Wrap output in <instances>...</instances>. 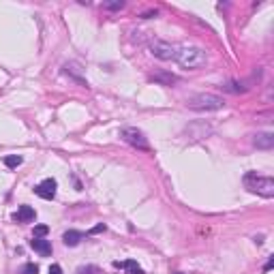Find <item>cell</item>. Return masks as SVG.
<instances>
[{"mask_svg":"<svg viewBox=\"0 0 274 274\" xmlns=\"http://www.w3.org/2000/svg\"><path fill=\"white\" fill-rule=\"evenodd\" d=\"M244 186L250 193H257L262 197H274V180L270 176H262L257 172L244 174Z\"/></svg>","mask_w":274,"mask_h":274,"instance_id":"6da1fadb","label":"cell"},{"mask_svg":"<svg viewBox=\"0 0 274 274\" xmlns=\"http://www.w3.org/2000/svg\"><path fill=\"white\" fill-rule=\"evenodd\" d=\"M176 60L182 68H188V71H195L206 64V52L200 48H182L176 52Z\"/></svg>","mask_w":274,"mask_h":274,"instance_id":"7a4b0ae2","label":"cell"},{"mask_svg":"<svg viewBox=\"0 0 274 274\" xmlns=\"http://www.w3.org/2000/svg\"><path fill=\"white\" fill-rule=\"evenodd\" d=\"M186 105L191 110H200V112H212V110H220L225 105V101L216 94H210V92H202V94H193L191 98L186 101Z\"/></svg>","mask_w":274,"mask_h":274,"instance_id":"3957f363","label":"cell"},{"mask_svg":"<svg viewBox=\"0 0 274 274\" xmlns=\"http://www.w3.org/2000/svg\"><path fill=\"white\" fill-rule=\"evenodd\" d=\"M120 137L128 144V146H133L137 150H150V144L146 140V135H144L140 128H135V126H124V128H120Z\"/></svg>","mask_w":274,"mask_h":274,"instance_id":"277c9868","label":"cell"},{"mask_svg":"<svg viewBox=\"0 0 274 274\" xmlns=\"http://www.w3.org/2000/svg\"><path fill=\"white\" fill-rule=\"evenodd\" d=\"M150 52H152V56H156L161 60H174L178 50L174 48L172 43H167V41H152L150 43Z\"/></svg>","mask_w":274,"mask_h":274,"instance_id":"5b68a950","label":"cell"},{"mask_svg":"<svg viewBox=\"0 0 274 274\" xmlns=\"http://www.w3.org/2000/svg\"><path fill=\"white\" fill-rule=\"evenodd\" d=\"M56 188H58L56 180L54 178H48V180H43L41 184L34 186V193L39 195V197H43V200H54V197H56Z\"/></svg>","mask_w":274,"mask_h":274,"instance_id":"8992f818","label":"cell"},{"mask_svg":"<svg viewBox=\"0 0 274 274\" xmlns=\"http://www.w3.org/2000/svg\"><path fill=\"white\" fill-rule=\"evenodd\" d=\"M34 218H36V212H34V208H30V206H20L18 212L13 214L15 223H32Z\"/></svg>","mask_w":274,"mask_h":274,"instance_id":"52a82bcc","label":"cell"},{"mask_svg":"<svg viewBox=\"0 0 274 274\" xmlns=\"http://www.w3.org/2000/svg\"><path fill=\"white\" fill-rule=\"evenodd\" d=\"M30 246H32L41 257H50L52 255V242L45 240V238H32V240H30Z\"/></svg>","mask_w":274,"mask_h":274,"instance_id":"ba28073f","label":"cell"},{"mask_svg":"<svg viewBox=\"0 0 274 274\" xmlns=\"http://www.w3.org/2000/svg\"><path fill=\"white\" fill-rule=\"evenodd\" d=\"M84 238H86V234H84V232L68 230V232H64V236H62V242H64L66 246H78Z\"/></svg>","mask_w":274,"mask_h":274,"instance_id":"9c48e42d","label":"cell"},{"mask_svg":"<svg viewBox=\"0 0 274 274\" xmlns=\"http://www.w3.org/2000/svg\"><path fill=\"white\" fill-rule=\"evenodd\" d=\"M114 268L118 270H124L126 274H144V270L137 266V262L133 260H126V262H114Z\"/></svg>","mask_w":274,"mask_h":274,"instance_id":"30bf717a","label":"cell"},{"mask_svg":"<svg viewBox=\"0 0 274 274\" xmlns=\"http://www.w3.org/2000/svg\"><path fill=\"white\" fill-rule=\"evenodd\" d=\"M253 144L257 148H264V150H270L274 146V135L272 133H257Z\"/></svg>","mask_w":274,"mask_h":274,"instance_id":"8fae6325","label":"cell"},{"mask_svg":"<svg viewBox=\"0 0 274 274\" xmlns=\"http://www.w3.org/2000/svg\"><path fill=\"white\" fill-rule=\"evenodd\" d=\"M150 82H156V84H163V86H172V84H176L178 78L172 73H154L150 78Z\"/></svg>","mask_w":274,"mask_h":274,"instance_id":"7c38bea8","label":"cell"},{"mask_svg":"<svg viewBox=\"0 0 274 274\" xmlns=\"http://www.w3.org/2000/svg\"><path fill=\"white\" fill-rule=\"evenodd\" d=\"M4 165L9 167V170H13V167H20V165H22V156H18V154H6V156H4Z\"/></svg>","mask_w":274,"mask_h":274,"instance_id":"4fadbf2b","label":"cell"},{"mask_svg":"<svg viewBox=\"0 0 274 274\" xmlns=\"http://www.w3.org/2000/svg\"><path fill=\"white\" fill-rule=\"evenodd\" d=\"M225 90V92H244V90H248L246 86H240V84H236V82H232V84H225V86H220Z\"/></svg>","mask_w":274,"mask_h":274,"instance_id":"5bb4252c","label":"cell"},{"mask_svg":"<svg viewBox=\"0 0 274 274\" xmlns=\"http://www.w3.org/2000/svg\"><path fill=\"white\" fill-rule=\"evenodd\" d=\"M48 232H50V227H48V225H36V227H34L32 238H45V236H48Z\"/></svg>","mask_w":274,"mask_h":274,"instance_id":"9a60e30c","label":"cell"},{"mask_svg":"<svg viewBox=\"0 0 274 274\" xmlns=\"http://www.w3.org/2000/svg\"><path fill=\"white\" fill-rule=\"evenodd\" d=\"M78 274H103V272L98 270L96 266H82V268L78 270Z\"/></svg>","mask_w":274,"mask_h":274,"instance_id":"2e32d148","label":"cell"},{"mask_svg":"<svg viewBox=\"0 0 274 274\" xmlns=\"http://www.w3.org/2000/svg\"><path fill=\"white\" fill-rule=\"evenodd\" d=\"M22 274H39V266H36V264H26L24 268H22Z\"/></svg>","mask_w":274,"mask_h":274,"instance_id":"e0dca14e","label":"cell"},{"mask_svg":"<svg viewBox=\"0 0 274 274\" xmlns=\"http://www.w3.org/2000/svg\"><path fill=\"white\" fill-rule=\"evenodd\" d=\"M122 6H124V2H122V0H120V2H108V4H105V9L116 11V9H122Z\"/></svg>","mask_w":274,"mask_h":274,"instance_id":"ac0fdd59","label":"cell"},{"mask_svg":"<svg viewBox=\"0 0 274 274\" xmlns=\"http://www.w3.org/2000/svg\"><path fill=\"white\" fill-rule=\"evenodd\" d=\"M101 232H105V225H103V223H101V225H96L94 230H90L86 236H94V234H101Z\"/></svg>","mask_w":274,"mask_h":274,"instance_id":"d6986e66","label":"cell"},{"mask_svg":"<svg viewBox=\"0 0 274 274\" xmlns=\"http://www.w3.org/2000/svg\"><path fill=\"white\" fill-rule=\"evenodd\" d=\"M50 274H62V268H60L58 264H54V266H50Z\"/></svg>","mask_w":274,"mask_h":274,"instance_id":"ffe728a7","label":"cell"},{"mask_svg":"<svg viewBox=\"0 0 274 274\" xmlns=\"http://www.w3.org/2000/svg\"><path fill=\"white\" fill-rule=\"evenodd\" d=\"M272 264H274V260H272V257H270V262H268V264H266V272H268V270L272 268Z\"/></svg>","mask_w":274,"mask_h":274,"instance_id":"44dd1931","label":"cell"},{"mask_svg":"<svg viewBox=\"0 0 274 274\" xmlns=\"http://www.w3.org/2000/svg\"><path fill=\"white\" fill-rule=\"evenodd\" d=\"M176 274H180V272H176Z\"/></svg>","mask_w":274,"mask_h":274,"instance_id":"7402d4cb","label":"cell"}]
</instances>
